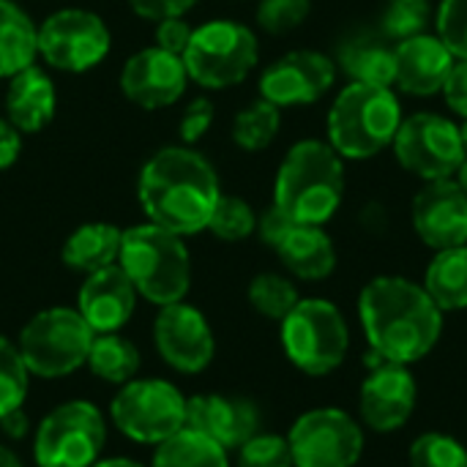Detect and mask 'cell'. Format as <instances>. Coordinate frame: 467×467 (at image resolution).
<instances>
[{"label":"cell","mask_w":467,"mask_h":467,"mask_svg":"<svg viewBox=\"0 0 467 467\" xmlns=\"http://www.w3.org/2000/svg\"><path fill=\"white\" fill-rule=\"evenodd\" d=\"M369 350L380 361L410 367L430 356L443 334V312L424 285L405 276H375L358 296Z\"/></svg>","instance_id":"1"},{"label":"cell","mask_w":467,"mask_h":467,"mask_svg":"<svg viewBox=\"0 0 467 467\" xmlns=\"http://www.w3.org/2000/svg\"><path fill=\"white\" fill-rule=\"evenodd\" d=\"M219 197L213 167L189 148H164L140 172L145 216L181 238L208 230Z\"/></svg>","instance_id":"2"},{"label":"cell","mask_w":467,"mask_h":467,"mask_svg":"<svg viewBox=\"0 0 467 467\" xmlns=\"http://www.w3.org/2000/svg\"><path fill=\"white\" fill-rule=\"evenodd\" d=\"M345 197V164L342 156L320 140L296 142L274 186V205L293 224L323 227L342 205Z\"/></svg>","instance_id":"3"},{"label":"cell","mask_w":467,"mask_h":467,"mask_svg":"<svg viewBox=\"0 0 467 467\" xmlns=\"http://www.w3.org/2000/svg\"><path fill=\"white\" fill-rule=\"evenodd\" d=\"M402 120V104L391 88L350 82L328 112V145L342 159H372L394 145Z\"/></svg>","instance_id":"4"},{"label":"cell","mask_w":467,"mask_h":467,"mask_svg":"<svg viewBox=\"0 0 467 467\" xmlns=\"http://www.w3.org/2000/svg\"><path fill=\"white\" fill-rule=\"evenodd\" d=\"M118 265L131 279L137 296L159 306L183 301L192 285V263L181 235L153 222L123 230Z\"/></svg>","instance_id":"5"},{"label":"cell","mask_w":467,"mask_h":467,"mask_svg":"<svg viewBox=\"0 0 467 467\" xmlns=\"http://www.w3.org/2000/svg\"><path fill=\"white\" fill-rule=\"evenodd\" d=\"M282 348L296 369L312 378L339 369L350 350V328L337 304L301 298L282 320Z\"/></svg>","instance_id":"6"},{"label":"cell","mask_w":467,"mask_h":467,"mask_svg":"<svg viewBox=\"0 0 467 467\" xmlns=\"http://www.w3.org/2000/svg\"><path fill=\"white\" fill-rule=\"evenodd\" d=\"M93 337V328L82 320L77 309L52 306L33 315L22 326L16 348L30 375L55 380L88 364Z\"/></svg>","instance_id":"7"},{"label":"cell","mask_w":467,"mask_h":467,"mask_svg":"<svg viewBox=\"0 0 467 467\" xmlns=\"http://www.w3.org/2000/svg\"><path fill=\"white\" fill-rule=\"evenodd\" d=\"M183 66L189 79L202 88L222 90L238 85L257 66V36L233 19L205 22L192 33Z\"/></svg>","instance_id":"8"},{"label":"cell","mask_w":467,"mask_h":467,"mask_svg":"<svg viewBox=\"0 0 467 467\" xmlns=\"http://www.w3.org/2000/svg\"><path fill=\"white\" fill-rule=\"evenodd\" d=\"M107 443L104 413L85 400L63 402L36 427L33 457L38 467H90Z\"/></svg>","instance_id":"9"},{"label":"cell","mask_w":467,"mask_h":467,"mask_svg":"<svg viewBox=\"0 0 467 467\" xmlns=\"http://www.w3.org/2000/svg\"><path fill=\"white\" fill-rule=\"evenodd\" d=\"M109 419L129 441L161 446L186 427V397L167 380H129L115 394Z\"/></svg>","instance_id":"10"},{"label":"cell","mask_w":467,"mask_h":467,"mask_svg":"<svg viewBox=\"0 0 467 467\" xmlns=\"http://www.w3.org/2000/svg\"><path fill=\"white\" fill-rule=\"evenodd\" d=\"M391 148L397 161L424 183L454 178L465 161L460 126L438 112H416L405 118Z\"/></svg>","instance_id":"11"},{"label":"cell","mask_w":467,"mask_h":467,"mask_svg":"<svg viewBox=\"0 0 467 467\" xmlns=\"http://www.w3.org/2000/svg\"><path fill=\"white\" fill-rule=\"evenodd\" d=\"M293 467H356L364 454L361 424L339 408H315L287 432Z\"/></svg>","instance_id":"12"},{"label":"cell","mask_w":467,"mask_h":467,"mask_svg":"<svg viewBox=\"0 0 467 467\" xmlns=\"http://www.w3.org/2000/svg\"><path fill=\"white\" fill-rule=\"evenodd\" d=\"M109 30L93 11L63 8L38 27V55L60 71H88L109 52Z\"/></svg>","instance_id":"13"},{"label":"cell","mask_w":467,"mask_h":467,"mask_svg":"<svg viewBox=\"0 0 467 467\" xmlns=\"http://www.w3.org/2000/svg\"><path fill=\"white\" fill-rule=\"evenodd\" d=\"M153 339L159 356L183 375H197L208 369L216 353V339L205 315L183 301L161 306L153 323Z\"/></svg>","instance_id":"14"},{"label":"cell","mask_w":467,"mask_h":467,"mask_svg":"<svg viewBox=\"0 0 467 467\" xmlns=\"http://www.w3.org/2000/svg\"><path fill=\"white\" fill-rule=\"evenodd\" d=\"M337 79V63L315 49H293L274 60L260 77V99L282 107L323 99Z\"/></svg>","instance_id":"15"},{"label":"cell","mask_w":467,"mask_h":467,"mask_svg":"<svg viewBox=\"0 0 467 467\" xmlns=\"http://www.w3.org/2000/svg\"><path fill=\"white\" fill-rule=\"evenodd\" d=\"M419 389L416 378L408 367L380 361L367 375L358 391L361 421L375 432H397L402 430L416 410Z\"/></svg>","instance_id":"16"},{"label":"cell","mask_w":467,"mask_h":467,"mask_svg":"<svg viewBox=\"0 0 467 467\" xmlns=\"http://www.w3.org/2000/svg\"><path fill=\"white\" fill-rule=\"evenodd\" d=\"M413 230L424 246L441 252L467 244V194L454 178L427 181L413 200Z\"/></svg>","instance_id":"17"},{"label":"cell","mask_w":467,"mask_h":467,"mask_svg":"<svg viewBox=\"0 0 467 467\" xmlns=\"http://www.w3.org/2000/svg\"><path fill=\"white\" fill-rule=\"evenodd\" d=\"M186 79L189 74L183 57L159 47H148L126 60L120 71V90L131 104L142 109H159L181 99Z\"/></svg>","instance_id":"18"},{"label":"cell","mask_w":467,"mask_h":467,"mask_svg":"<svg viewBox=\"0 0 467 467\" xmlns=\"http://www.w3.org/2000/svg\"><path fill=\"white\" fill-rule=\"evenodd\" d=\"M186 430H194L222 449H241L260 432V410L252 400L200 394L186 400Z\"/></svg>","instance_id":"19"},{"label":"cell","mask_w":467,"mask_h":467,"mask_svg":"<svg viewBox=\"0 0 467 467\" xmlns=\"http://www.w3.org/2000/svg\"><path fill=\"white\" fill-rule=\"evenodd\" d=\"M137 306V290L126 271L115 263L88 274L77 296V312L93 328V334L120 331Z\"/></svg>","instance_id":"20"},{"label":"cell","mask_w":467,"mask_h":467,"mask_svg":"<svg viewBox=\"0 0 467 467\" xmlns=\"http://www.w3.org/2000/svg\"><path fill=\"white\" fill-rule=\"evenodd\" d=\"M394 85L408 96H435L443 90L451 66L457 57L449 52V47L432 36L421 33L413 38H405L394 47Z\"/></svg>","instance_id":"21"},{"label":"cell","mask_w":467,"mask_h":467,"mask_svg":"<svg viewBox=\"0 0 467 467\" xmlns=\"http://www.w3.org/2000/svg\"><path fill=\"white\" fill-rule=\"evenodd\" d=\"M394 41H389L380 27H356L337 47V68H342L350 82L361 85H394Z\"/></svg>","instance_id":"22"},{"label":"cell","mask_w":467,"mask_h":467,"mask_svg":"<svg viewBox=\"0 0 467 467\" xmlns=\"http://www.w3.org/2000/svg\"><path fill=\"white\" fill-rule=\"evenodd\" d=\"M282 265L306 282L328 279L337 268V249L331 235L315 224H293L285 241L276 246Z\"/></svg>","instance_id":"23"},{"label":"cell","mask_w":467,"mask_h":467,"mask_svg":"<svg viewBox=\"0 0 467 467\" xmlns=\"http://www.w3.org/2000/svg\"><path fill=\"white\" fill-rule=\"evenodd\" d=\"M55 88L52 79L36 68L27 66L25 71L11 77L8 93H5V109H8V120L19 129V131H41L52 115H55Z\"/></svg>","instance_id":"24"},{"label":"cell","mask_w":467,"mask_h":467,"mask_svg":"<svg viewBox=\"0 0 467 467\" xmlns=\"http://www.w3.org/2000/svg\"><path fill=\"white\" fill-rule=\"evenodd\" d=\"M120 238L123 230H118L115 224H104V222L82 224L66 238L63 263L82 274H93L99 268L115 265L120 254Z\"/></svg>","instance_id":"25"},{"label":"cell","mask_w":467,"mask_h":467,"mask_svg":"<svg viewBox=\"0 0 467 467\" xmlns=\"http://www.w3.org/2000/svg\"><path fill=\"white\" fill-rule=\"evenodd\" d=\"M38 55V27L14 3L0 0V77H14L33 66Z\"/></svg>","instance_id":"26"},{"label":"cell","mask_w":467,"mask_h":467,"mask_svg":"<svg viewBox=\"0 0 467 467\" xmlns=\"http://www.w3.org/2000/svg\"><path fill=\"white\" fill-rule=\"evenodd\" d=\"M424 290L446 312L467 309V244L454 249H441L424 276Z\"/></svg>","instance_id":"27"},{"label":"cell","mask_w":467,"mask_h":467,"mask_svg":"<svg viewBox=\"0 0 467 467\" xmlns=\"http://www.w3.org/2000/svg\"><path fill=\"white\" fill-rule=\"evenodd\" d=\"M88 367L90 372L112 386H123L134 380L140 369V350L131 339L115 334H96L90 353H88Z\"/></svg>","instance_id":"28"},{"label":"cell","mask_w":467,"mask_h":467,"mask_svg":"<svg viewBox=\"0 0 467 467\" xmlns=\"http://www.w3.org/2000/svg\"><path fill=\"white\" fill-rule=\"evenodd\" d=\"M150 467H230V460L227 449L183 427L178 435L156 446Z\"/></svg>","instance_id":"29"},{"label":"cell","mask_w":467,"mask_h":467,"mask_svg":"<svg viewBox=\"0 0 467 467\" xmlns=\"http://www.w3.org/2000/svg\"><path fill=\"white\" fill-rule=\"evenodd\" d=\"M282 126V112L276 104L260 99L252 101L249 107H244L235 120H233V140L238 148L244 150H263L274 142V137L279 134Z\"/></svg>","instance_id":"30"},{"label":"cell","mask_w":467,"mask_h":467,"mask_svg":"<svg viewBox=\"0 0 467 467\" xmlns=\"http://www.w3.org/2000/svg\"><path fill=\"white\" fill-rule=\"evenodd\" d=\"M301 301L296 285L279 274H257L249 285V304L268 320L282 323Z\"/></svg>","instance_id":"31"},{"label":"cell","mask_w":467,"mask_h":467,"mask_svg":"<svg viewBox=\"0 0 467 467\" xmlns=\"http://www.w3.org/2000/svg\"><path fill=\"white\" fill-rule=\"evenodd\" d=\"M30 369L22 361L19 348L0 337V419L11 410H19L27 400Z\"/></svg>","instance_id":"32"},{"label":"cell","mask_w":467,"mask_h":467,"mask_svg":"<svg viewBox=\"0 0 467 467\" xmlns=\"http://www.w3.org/2000/svg\"><path fill=\"white\" fill-rule=\"evenodd\" d=\"M432 19V8L427 0H391L380 16V33L400 44L405 38L427 33V22Z\"/></svg>","instance_id":"33"},{"label":"cell","mask_w":467,"mask_h":467,"mask_svg":"<svg viewBox=\"0 0 467 467\" xmlns=\"http://www.w3.org/2000/svg\"><path fill=\"white\" fill-rule=\"evenodd\" d=\"M410 467H467V449L446 432H424L410 443Z\"/></svg>","instance_id":"34"},{"label":"cell","mask_w":467,"mask_h":467,"mask_svg":"<svg viewBox=\"0 0 467 467\" xmlns=\"http://www.w3.org/2000/svg\"><path fill=\"white\" fill-rule=\"evenodd\" d=\"M208 230L216 238L230 241V244L233 241H244V238H249L257 230V213L241 197H224L222 194L216 208H213V213H211Z\"/></svg>","instance_id":"35"},{"label":"cell","mask_w":467,"mask_h":467,"mask_svg":"<svg viewBox=\"0 0 467 467\" xmlns=\"http://www.w3.org/2000/svg\"><path fill=\"white\" fill-rule=\"evenodd\" d=\"M238 467H293L287 438L257 432L238 449Z\"/></svg>","instance_id":"36"},{"label":"cell","mask_w":467,"mask_h":467,"mask_svg":"<svg viewBox=\"0 0 467 467\" xmlns=\"http://www.w3.org/2000/svg\"><path fill=\"white\" fill-rule=\"evenodd\" d=\"M312 11V0H260L257 3V22L263 30L274 36H285L306 22Z\"/></svg>","instance_id":"37"},{"label":"cell","mask_w":467,"mask_h":467,"mask_svg":"<svg viewBox=\"0 0 467 467\" xmlns=\"http://www.w3.org/2000/svg\"><path fill=\"white\" fill-rule=\"evenodd\" d=\"M438 38L457 60H467V0H441L435 11Z\"/></svg>","instance_id":"38"},{"label":"cell","mask_w":467,"mask_h":467,"mask_svg":"<svg viewBox=\"0 0 467 467\" xmlns=\"http://www.w3.org/2000/svg\"><path fill=\"white\" fill-rule=\"evenodd\" d=\"M192 33L194 27L183 19V16H167V19H159V27H156V47L164 49V52H172L178 57H183L189 41H192Z\"/></svg>","instance_id":"39"},{"label":"cell","mask_w":467,"mask_h":467,"mask_svg":"<svg viewBox=\"0 0 467 467\" xmlns=\"http://www.w3.org/2000/svg\"><path fill=\"white\" fill-rule=\"evenodd\" d=\"M213 123V104L208 99H194L183 118H181V137L183 142H197L200 137H205V131Z\"/></svg>","instance_id":"40"},{"label":"cell","mask_w":467,"mask_h":467,"mask_svg":"<svg viewBox=\"0 0 467 467\" xmlns=\"http://www.w3.org/2000/svg\"><path fill=\"white\" fill-rule=\"evenodd\" d=\"M441 93H443L449 109H454L460 118H467V60H457L451 66L449 79Z\"/></svg>","instance_id":"41"},{"label":"cell","mask_w":467,"mask_h":467,"mask_svg":"<svg viewBox=\"0 0 467 467\" xmlns=\"http://www.w3.org/2000/svg\"><path fill=\"white\" fill-rule=\"evenodd\" d=\"M293 230V222L276 208V205H271L260 219H257V233H260V238H263V244H268L271 249H276L282 241H285V235Z\"/></svg>","instance_id":"42"},{"label":"cell","mask_w":467,"mask_h":467,"mask_svg":"<svg viewBox=\"0 0 467 467\" xmlns=\"http://www.w3.org/2000/svg\"><path fill=\"white\" fill-rule=\"evenodd\" d=\"M131 8L145 19H167V16H183L197 0H129Z\"/></svg>","instance_id":"43"},{"label":"cell","mask_w":467,"mask_h":467,"mask_svg":"<svg viewBox=\"0 0 467 467\" xmlns=\"http://www.w3.org/2000/svg\"><path fill=\"white\" fill-rule=\"evenodd\" d=\"M22 150V137L19 129L11 120H0V170L11 167Z\"/></svg>","instance_id":"44"},{"label":"cell","mask_w":467,"mask_h":467,"mask_svg":"<svg viewBox=\"0 0 467 467\" xmlns=\"http://www.w3.org/2000/svg\"><path fill=\"white\" fill-rule=\"evenodd\" d=\"M0 430H3L8 438H25V435H27V416L22 413V408L5 413V416L0 419Z\"/></svg>","instance_id":"45"},{"label":"cell","mask_w":467,"mask_h":467,"mask_svg":"<svg viewBox=\"0 0 467 467\" xmlns=\"http://www.w3.org/2000/svg\"><path fill=\"white\" fill-rule=\"evenodd\" d=\"M90 467H145L140 465V462H134V460H126V457H112V460H101V462H96V465Z\"/></svg>","instance_id":"46"},{"label":"cell","mask_w":467,"mask_h":467,"mask_svg":"<svg viewBox=\"0 0 467 467\" xmlns=\"http://www.w3.org/2000/svg\"><path fill=\"white\" fill-rule=\"evenodd\" d=\"M0 467H25V465H22V460H19L11 449H3V446H0Z\"/></svg>","instance_id":"47"},{"label":"cell","mask_w":467,"mask_h":467,"mask_svg":"<svg viewBox=\"0 0 467 467\" xmlns=\"http://www.w3.org/2000/svg\"><path fill=\"white\" fill-rule=\"evenodd\" d=\"M454 178H457V183L462 186V192L467 194V156H465V161H462V167L457 170V175H454Z\"/></svg>","instance_id":"48"},{"label":"cell","mask_w":467,"mask_h":467,"mask_svg":"<svg viewBox=\"0 0 467 467\" xmlns=\"http://www.w3.org/2000/svg\"><path fill=\"white\" fill-rule=\"evenodd\" d=\"M460 137H462V148H465V156H467V118H462V126H460Z\"/></svg>","instance_id":"49"}]
</instances>
